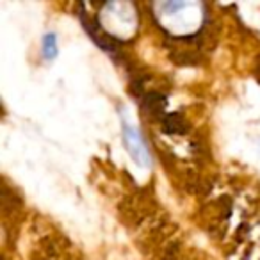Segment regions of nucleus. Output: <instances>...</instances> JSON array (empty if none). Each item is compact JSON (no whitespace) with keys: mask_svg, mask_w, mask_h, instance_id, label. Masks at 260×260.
Returning a JSON list of instances; mask_svg holds the SVG:
<instances>
[{"mask_svg":"<svg viewBox=\"0 0 260 260\" xmlns=\"http://www.w3.org/2000/svg\"><path fill=\"white\" fill-rule=\"evenodd\" d=\"M123 138H125V146L128 150V153L132 155V159L139 164H148L150 162V153L148 148H146L145 141L143 138L139 136V132L134 128V126H130L126 121H123Z\"/></svg>","mask_w":260,"mask_h":260,"instance_id":"1","label":"nucleus"},{"mask_svg":"<svg viewBox=\"0 0 260 260\" xmlns=\"http://www.w3.org/2000/svg\"><path fill=\"white\" fill-rule=\"evenodd\" d=\"M43 55L47 59H54L57 55V40L54 34H47L43 38Z\"/></svg>","mask_w":260,"mask_h":260,"instance_id":"2","label":"nucleus"}]
</instances>
